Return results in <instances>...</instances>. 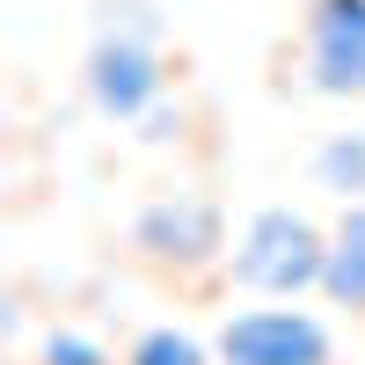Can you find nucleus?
I'll use <instances>...</instances> for the list:
<instances>
[{
  "mask_svg": "<svg viewBox=\"0 0 365 365\" xmlns=\"http://www.w3.org/2000/svg\"><path fill=\"white\" fill-rule=\"evenodd\" d=\"M314 182L336 190L344 205H365V132H336L314 146Z\"/></svg>",
  "mask_w": 365,
  "mask_h": 365,
  "instance_id": "obj_7",
  "label": "nucleus"
},
{
  "mask_svg": "<svg viewBox=\"0 0 365 365\" xmlns=\"http://www.w3.org/2000/svg\"><path fill=\"white\" fill-rule=\"evenodd\" d=\"M37 365H117L88 329H44V344H37Z\"/></svg>",
  "mask_w": 365,
  "mask_h": 365,
  "instance_id": "obj_9",
  "label": "nucleus"
},
{
  "mask_svg": "<svg viewBox=\"0 0 365 365\" xmlns=\"http://www.w3.org/2000/svg\"><path fill=\"white\" fill-rule=\"evenodd\" d=\"M299 73L314 96H365V0H307Z\"/></svg>",
  "mask_w": 365,
  "mask_h": 365,
  "instance_id": "obj_3",
  "label": "nucleus"
},
{
  "mask_svg": "<svg viewBox=\"0 0 365 365\" xmlns=\"http://www.w3.org/2000/svg\"><path fill=\"white\" fill-rule=\"evenodd\" d=\"M161 88H168V66L154 44V8L146 0H110L96 44H88V103L117 125H139L161 103Z\"/></svg>",
  "mask_w": 365,
  "mask_h": 365,
  "instance_id": "obj_1",
  "label": "nucleus"
},
{
  "mask_svg": "<svg viewBox=\"0 0 365 365\" xmlns=\"http://www.w3.org/2000/svg\"><path fill=\"white\" fill-rule=\"evenodd\" d=\"M132 249L154 256V263H168V270H205L212 256H220V205H205L190 190L154 197L132 220Z\"/></svg>",
  "mask_w": 365,
  "mask_h": 365,
  "instance_id": "obj_5",
  "label": "nucleus"
},
{
  "mask_svg": "<svg viewBox=\"0 0 365 365\" xmlns=\"http://www.w3.org/2000/svg\"><path fill=\"white\" fill-rule=\"evenodd\" d=\"M220 365H329V329L299 307H249L220 329Z\"/></svg>",
  "mask_w": 365,
  "mask_h": 365,
  "instance_id": "obj_4",
  "label": "nucleus"
},
{
  "mask_svg": "<svg viewBox=\"0 0 365 365\" xmlns=\"http://www.w3.org/2000/svg\"><path fill=\"white\" fill-rule=\"evenodd\" d=\"M139 125H146V139L161 146V139H175V132H182V110H175V103H154V110L139 117Z\"/></svg>",
  "mask_w": 365,
  "mask_h": 365,
  "instance_id": "obj_10",
  "label": "nucleus"
},
{
  "mask_svg": "<svg viewBox=\"0 0 365 365\" xmlns=\"http://www.w3.org/2000/svg\"><path fill=\"white\" fill-rule=\"evenodd\" d=\"M322 270H329V234L307 220V212H292V205L249 212V227L234 241V285L292 299V292L322 285Z\"/></svg>",
  "mask_w": 365,
  "mask_h": 365,
  "instance_id": "obj_2",
  "label": "nucleus"
},
{
  "mask_svg": "<svg viewBox=\"0 0 365 365\" xmlns=\"http://www.w3.org/2000/svg\"><path fill=\"white\" fill-rule=\"evenodd\" d=\"M125 365H220V351H205L190 329H139Z\"/></svg>",
  "mask_w": 365,
  "mask_h": 365,
  "instance_id": "obj_8",
  "label": "nucleus"
},
{
  "mask_svg": "<svg viewBox=\"0 0 365 365\" xmlns=\"http://www.w3.org/2000/svg\"><path fill=\"white\" fill-rule=\"evenodd\" d=\"M322 292L336 307L365 314V205H344L336 234H329V270H322Z\"/></svg>",
  "mask_w": 365,
  "mask_h": 365,
  "instance_id": "obj_6",
  "label": "nucleus"
}]
</instances>
